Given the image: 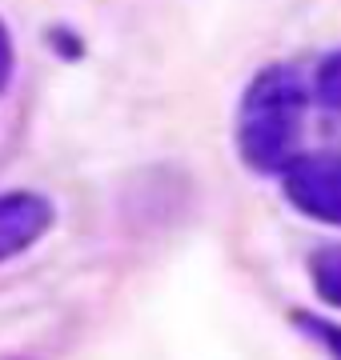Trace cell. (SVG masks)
<instances>
[{"instance_id":"6da1fadb","label":"cell","mask_w":341,"mask_h":360,"mask_svg":"<svg viewBox=\"0 0 341 360\" xmlns=\"http://www.w3.org/2000/svg\"><path fill=\"white\" fill-rule=\"evenodd\" d=\"M305 124V89L289 65H273L249 80L237 112V148L253 172H285L297 156Z\"/></svg>"},{"instance_id":"7a4b0ae2","label":"cell","mask_w":341,"mask_h":360,"mask_svg":"<svg viewBox=\"0 0 341 360\" xmlns=\"http://www.w3.org/2000/svg\"><path fill=\"white\" fill-rule=\"evenodd\" d=\"M281 176H285V200L297 212L341 229V153L293 156Z\"/></svg>"},{"instance_id":"3957f363","label":"cell","mask_w":341,"mask_h":360,"mask_svg":"<svg viewBox=\"0 0 341 360\" xmlns=\"http://www.w3.org/2000/svg\"><path fill=\"white\" fill-rule=\"evenodd\" d=\"M53 229V205L40 193H0V264L20 257Z\"/></svg>"},{"instance_id":"277c9868","label":"cell","mask_w":341,"mask_h":360,"mask_svg":"<svg viewBox=\"0 0 341 360\" xmlns=\"http://www.w3.org/2000/svg\"><path fill=\"white\" fill-rule=\"evenodd\" d=\"M309 272H314V288L317 296L341 309V245H326L317 248L314 260H309Z\"/></svg>"},{"instance_id":"5b68a950","label":"cell","mask_w":341,"mask_h":360,"mask_svg":"<svg viewBox=\"0 0 341 360\" xmlns=\"http://www.w3.org/2000/svg\"><path fill=\"white\" fill-rule=\"evenodd\" d=\"M317 101H321V108L341 116V52L326 56L317 68Z\"/></svg>"},{"instance_id":"8992f818","label":"cell","mask_w":341,"mask_h":360,"mask_svg":"<svg viewBox=\"0 0 341 360\" xmlns=\"http://www.w3.org/2000/svg\"><path fill=\"white\" fill-rule=\"evenodd\" d=\"M293 321H297V328H302L305 336H314L333 360H341V324L317 321V316H309V312H293Z\"/></svg>"},{"instance_id":"52a82bcc","label":"cell","mask_w":341,"mask_h":360,"mask_svg":"<svg viewBox=\"0 0 341 360\" xmlns=\"http://www.w3.org/2000/svg\"><path fill=\"white\" fill-rule=\"evenodd\" d=\"M8 80H13V37L0 20V92L8 89Z\"/></svg>"}]
</instances>
